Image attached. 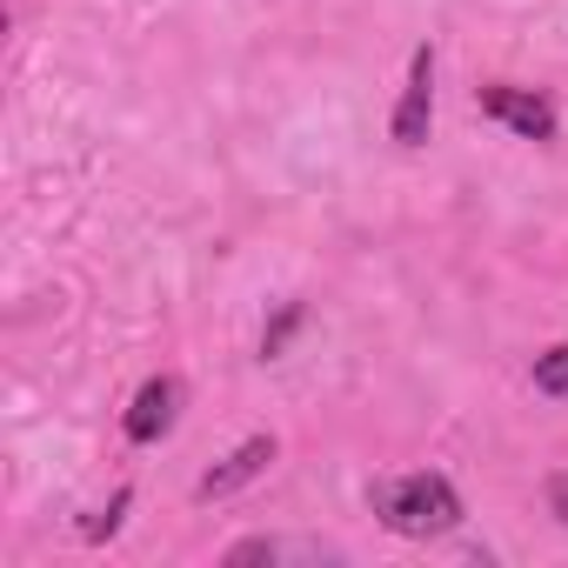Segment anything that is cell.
<instances>
[{
	"mask_svg": "<svg viewBox=\"0 0 568 568\" xmlns=\"http://www.w3.org/2000/svg\"><path fill=\"white\" fill-rule=\"evenodd\" d=\"M428 121H435V48H415L408 81H402V101H395V141L402 148H422L428 141Z\"/></svg>",
	"mask_w": 568,
	"mask_h": 568,
	"instance_id": "obj_3",
	"label": "cell"
},
{
	"mask_svg": "<svg viewBox=\"0 0 568 568\" xmlns=\"http://www.w3.org/2000/svg\"><path fill=\"white\" fill-rule=\"evenodd\" d=\"M295 328H302V302H288V308H281V315H274V328L261 335V355L274 362L281 348H288V335H295Z\"/></svg>",
	"mask_w": 568,
	"mask_h": 568,
	"instance_id": "obj_7",
	"label": "cell"
},
{
	"mask_svg": "<svg viewBox=\"0 0 568 568\" xmlns=\"http://www.w3.org/2000/svg\"><path fill=\"white\" fill-rule=\"evenodd\" d=\"M548 508H555V521L568 528V475H555V481H548Z\"/></svg>",
	"mask_w": 568,
	"mask_h": 568,
	"instance_id": "obj_9",
	"label": "cell"
},
{
	"mask_svg": "<svg viewBox=\"0 0 568 568\" xmlns=\"http://www.w3.org/2000/svg\"><path fill=\"white\" fill-rule=\"evenodd\" d=\"M368 508L382 515V528L408 535V541H428V535H448L462 521V495L448 475H388L368 488Z\"/></svg>",
	"mask_w": 568,
	"mask_h": 568,
	"instance_id": "obj_1",
	"label": "cell"
},
{
	"mask_svg": "<svg viewBox=\"0 0 568 568\" xmlns=\"http://www.w3.org/2000/svg\"><path fill=\"white\" fill-rule=\"evenodd\" d=\"M121 515H128V488H121V495H114V501H108V508H101V515L81 528V535H88V541H108V535L121 528Z\"/></svg>",
	"mask_w": 568,
	"mask_h": 568,
	"instance_id": "obj_8",
	"label": "cell"
},
{
	"mask_svg": "<svg viewBox=\"0 0 568 568\" xmlns=\"http://www.w3.org/2000/svg\"><path fill=\"white\" fill-rule=\"evenodd\" d=\"M267 462H274V435H247L234 455H221L201 481H194V495L201 501H221V495H234V488H247L254 475H267Z\"/></svg>",
	"mask_w": 568,
	"mask_h": 568,
	"instance_id": "obj_5",
	"label": "cell"
},
{
	"mask_svg": "<svg viewBox=\"0 0 568 568\" xmlns=\"http://www.w3.org/2000/svg\"><path fill=\"white\" fill-rule=\"evenodd\" d=\"M174 422H181V382H174V375H154V382H141V395H134V408H128L121 428H128V442L148 448V442H161Z\"/></svg>",
	"mask_w": 568,
	"mask_h": 568,
	"instance_id": "obj_4",
	"label": "cell"
},
{
	"mask_svg": "<svg viewBox=\"0 0 568 568\" xmlns=\"http://www.w3.org/2000/svg\"><path fill=\"white\" fill-rule=\"evenodd\" d=\"M475 101H481V114H488V121H501L508 134H521V141H555V108H548L535 88H508V81H488Z\"/></svg>",
	"mask_w": 568,
	"mask_h": 568,
	"instance_id": "obj_2",
	"label": "cell"
},
{
	"mask_svg": "<svg viewBox=\"0 0 568 568\" xmlns=\"http://www.w3.org/2000/svg\"><path fill=\"white\" fill-rule=\"evenodd\" d=\"M535 388L541 395H568V342L548 348V355H535Z\"/></svg>",
	"mask_w": 568,
	"mask_h": 568,
	"instance_id": "obj_6",
	"label": "cell"
}]
</instances>
